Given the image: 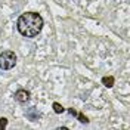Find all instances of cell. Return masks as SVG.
I'll return each mask as SVG.
<instances>
[{
  "instance_id": "obj_4",
  "label": "cell",
  "mask_w": 130,
  "mask_h": 130,
  "mask_svg": "<svg viewBox=\"0 0 130 130\" xmlns=\"http://www.w3.org/2000/svg\"><path fill=\"white\" fill-rule=\"evenodd\" d=\"M25 115H27V118H28V120H31V121H36V120L40 117V114L37 112V108H34V106L28 108V109L25 111Z\"/></svg>"
},
{
  "instance_id": "obj_3",
  "label": "cell",
  "mask_w": 130,
  "mask_h": 130,
  "mask_svg": "<svg viewBox=\"0 0 130 130\" xmlns=\"http://www.w3.org/2000/svg\"><path fill=\"white\" fill-rule=\"evenodd\" d=\"M16 102H19V104H27L28 101H30V92L25 89H19L15 92V95H13Z\"/></svg>"
},
{
  "instance_id": "obj_2",
  "label": "cell",
  "mask_w": 130,
  "mask_h": 130,
  "mask_svg": "<svg viewBox=\"0 0 130 130\" xmlns=\"http://www.w3.org/2000/svg\"><path fill=\"white\" fill-rule=\"evenodd\" d=\"M16 65V55L12 50H5L0 53V68L2 70H10Z\"/></svg>"
},
{
  "instance_id": "obj_6",
  "label": "cell",
  "mask_w": 130,
  "mask_h": 130,
  "mask_svg": "<svg viewBox=\"0 0 130 130\" xmlns=\"http://www.w3.org/2000/svg\"><path fill=\"white\" fill-rule=\"evenodd\" d=\"M52 106H53V111H55L56 114H62V112L65 111V109H64V106L61 105L59 102H53V105H52Z\"/></svg>"
},
{
  "instance_id": "obj_7",
  "label": "cell",
  "mask_w": 130,
  "mask_h": 130,
  "mask_svg": "<svg viewBox=\"0 0 130 130\" xmlns=\"http://www.w3.org/2000/svg\"><path fill=\"white\" fill-rule=\"evenodd\" d=\"M75 117L78 118V121H80V123H84V124H87V123H89V118H87L86 115H83L81 112H77V115H75Z\"/></svg>"
},
{
  "instance_id": "obj_9",
  "label": "cell",
  "mask_w": 130,
  "mask_h": 130,
  "mask_svg": "<svg viewBox=\"0 0 130 130\" xmlns=\"http://www.w3.org/2000/svg\"><path fill=\"white\" fill-rule=\"evenodd\" d=\"M68 112L71 114V115H77V111H75L74 108H70V109H68Z\"/></svg>"
},
{
  "instance_id": "obj_8",
  "label": "cell",
  "mask_w": 130,
  "mask_h": 130,
  "mask_svg": "<svg viewBox=\"0 0 130 130\" xmlns=\"http://www.w3.org/2000/svg\"><path fill=\"white\" fill-rule=\"evenodd\" d=\"M6 126H8V118L2 117V118H0V130L6 129Z\"/></svg>"
},
{
  "instance_id": "obj_1",
  "label": "cell",
  "mask_w": 130,
  "mask_h": 130,
  "mask_svg": "<svg viewBox=\"0 0 130 130\" xmlns=\"http://www.w3.org/2000/svg\"><path fill=\"white\" fill-rule=\"evenodd\" d=\"M18 31L19 34H22L24 37H36L43 28V18L40 13L37 12H25L18 18Z\"/></svg>"
},
{
  "instance_id": "obj_5",
  "label": "cell",
  "mask_w": 130,
  "mask_h": 130,
  "mask_svg": "<svg viewBox=\"0 0 130 130\" xmlns=\"http://www.w3.org/2000/svg\"><path fill=\"white\" fill-rule=\"evenodd\" d=\"M114 81H115V78H114L112 75H106V77H104V78H102V84H104L105 87H112V86H114Z\"/></svg>"
}]
</instances>
